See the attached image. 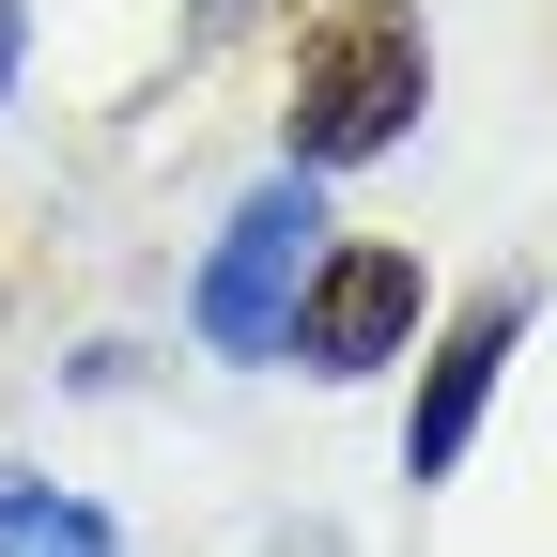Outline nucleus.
Wrapping results in <instances>:
<instances>
[{"mask_svg":"<svg viewBox=\"0 0 557 557\" xmlns=\"http://www.w3.org/2000/svg\"><path fill=\"white\" fill-rule=\"evenodd\" d=\"M511 357H527V278H496L480 310L434 325V372H418V418H403V480H465V449H480V418H496Z\"/></svg>","mask_w":557,"mask_h":557,"instance_id":"4","label":"nucleus"},{"mask_svg":"<svg viewBox=\"0 0 557 557\" xmlns=\"http://www.w3.org/2000/svg\"><path fill=\"white\" fill-rule=\"evenodd\" d=\"M0 557H124V527L94 496H62L47 465H0Z\"/></svg>","mask_w":557,"mask_h":557,"instance_id":"5","label":"nucleus"},{"mask_svg":"<svg viewBox=\"0 0 557 557\" xmlns=\"http://www.w3.org/2000/svg\"><path fill=\"white\" fill-rule=\"evenodd\" d=\"M418 310H434V263L418 248H325L310 263V310H295V372H325V387H372L403 341H418Z\"/></svg>","mask_w":557,"mask_h":557,"instance_id":"3","label":"nucleus"},{"mask_svg":"<svg viewBox=\"0 0 557 557\" xmlns=\"http://www.w3.org/2000/svg\"><path fill=\"white\" fill-rule=\"evenodd\" d=\"M325 248H341V233H325V171L248 186L233 218H218V248H201V295H186L201 357L278 372V357H295V310H310V263H325Z\"/></svg>","mask_w":557,"mask_h":557,"instance_id":"2","label":"nucleus"},{"mask_svg":"<svg viewBox=\"0 0 557 557\" xmlns=\"http://www.w3.org/2000/svg\"><path fill=\"white\" fill-rule=\"evenodd\" d=\"M0 94H16V0H0Z\"/></svg>","mask_w":557,"mask_h":557,"instance_id":"6","label":"nucleus"},{"mask_svg":"<svg viewBox=\"0 0 557 557\" xmlns=\"http://www.w3.org/2000/svg\"><path fill=\"white\" fill-rule=\"evenodd\" d=\"M434 109V32H418V0H325L310 47H295V171H372L418 139Z\"/></svg>","mask_w":557,"mask_h":557,"instance_id":"1","label":"nucleus"}]
</instances>
